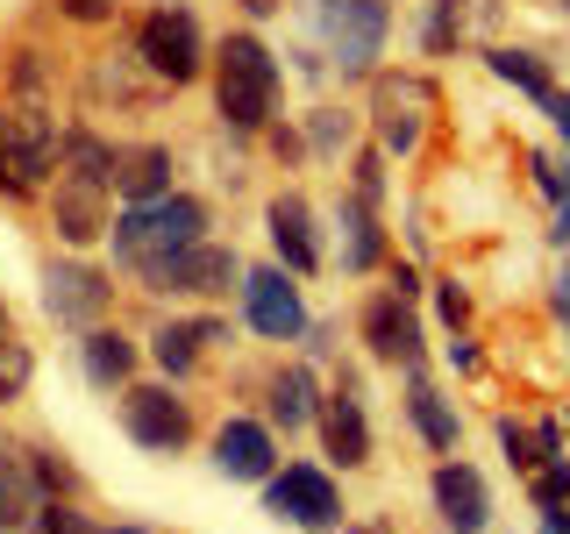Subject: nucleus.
Listing matches in <instances>:
<instances>
[{
	"instance_id": "obj_1",
	"label": "nucleus",
	"mask_w": 570,
	"mask_h": 534,
	"mask_svg": "<svg viewBox=\"0 0 570 534\" xmlns=\"http://www.w3.org/2000/svg\"><path fill=\"white\" fill-rule=\"evenodd\" d=\"M214 107H222L228 129L243 136H264L278 115V58L264 50V36H222V50H214Z\"/></svg>"
},
{
	"instance_id": "obj_2",
	"label": "nucleus",
	"mask_w": 570,
	"mask_h": 534,
	"mask_svg": "<svg viewBox=\"0 0 570 534\" xmlns=\"http://www.w3.org/2000/svg\"><path fill=\"white\" fill-rule=\"evenodd\" d=\"M107 236H115V257L129 264V271H142V264L171 257V249L207 243V200H193V192H165V200L121 207L115 221H107Z\"/></svg>"
},
{
	"instance_id": "obj_3",
	"label": "nucleus",
	"mask_w": 570,
	"mask_h": 534,
	"mask_svg": "<svg viewBox=\"0 0 570 534\" xmlns=\"http://www.w3.org/2000/svg\"><path fill=\"white\" fill-rule=\"evenodd\" d=\"M299 14H307V22L328 36L335 65H343L350 79L379 65L385 29H392V8H385V0H299Z\"/></svg>"
},
{
	"instance_id": "obj_4",
	"label": "nucleus",
	"mask_w": 570,
	"mask_h": 534,
	"mask_svg": "<svg viewBox=\"0 0 570 534\" xmlns=\"http://www.w3.org/2000/svg\"><path fill=\"white\" fill-rule=\"evenodd\" d=\"M136 65L150 71V79H165V86H186V79H200V65H207V36L200 22H193V8H150L136 22Z\"/></svg>"
},
{
	"instance_id": "obj_5",
	"label": "nucleus",
	"mask_w": 570,
	"mask_h": 534,
	"mask_svg": "<svg viewBox=\"0 0 570 534\" xmlns=\"http://www.w3.org/2000/svg\"><path fill=\"white\" fill-rule=\"evenodd\" d=\"M264 513L299 534H335L343 527V492L321 463H285V471L264 477Z\"/></svg>"
},
{
	"instance_id": "obj_6",
	"label": "nucleus",
	"mask_w": 570,
	"mask_h": 534,
	"mask_svg": "<svg viewBox=\"0 0 570 534\" xmlns=\"http://www.w3.org/2000/svg\"><path fill=\"white\" fill-rule=\"evenodd\" d=\"M0 165H8V192H36L65 165V129L43 107H8L0 115Z\"/></svg>"
},
{
	"instance_id": "obj_7",
	"label": "nucleus",
	"mask_w": 570,
	"mask_h": 534,
	"mask_svg": "<svg viewBox=\"0 0 570 534\" xmlns=\"http://www.w3.org/2000/svg\"><path fill=\"white\" fill-rule=\"evenodd\" d=\"M150 293H178V299H222L228 285H243V257L228 243H193V249H171V257L142 264L136 271Z\"/></svg>"
},
{
	"instance_id": "obj_8",
	"label": "nucleus",
	"mask_w": 570,
	"mask_h": 534,
	"mask_svg": "<svg viewBox=\"0 0 570 534\" xmlns=\"http://www.w3.org/2000/svg\"><path fill=\"white\" fill-rule=\"evenodd\" d=\"M428 107H435V86L421 71H379L371 86V121H379V150L385 157H414L428 136Z\"/></svg>"
},
{
	"instance_id": "obj_9",
	"label": "nucleus",
	"mask_w": 570,
	"mask_h": 534,
	"mask_svg": "<svg viewBox=\"0 0 570 534\" xmlns=\"http://www.w3.org/2000/svg\"><path fill=\"white\" fill-rule=\"evenodd\" d=\"M121 427L136 449L150 456H178L193 442V406L171 385H121Z\"/></svg>"
},
{
	"instance_id": "obj_10",
	"label": "nucleus",
	"mask_w": 570,
	"mask_h": 534,
	"mask_svg": "<svg viewBox=\"0 0 570 534\" xmlns=\"http://www.w3.org/2000/svg\"><path fill=\"white\" fill-rule=\"evenodd\" d=\"M243 320L264 335V343H299V335H307V307H299V285H293L285 264L243 271Z\"/></svg>"
},
{
	"instance_id": "obj_11",
	"label": "nucleus",
	"mask_w": 570,
	"mask_h": 534,
	"mask_svg": "<svg viewBox=\"0 0 570 534\" xmlns=\"http://www.w3.org/2000/svg\"><path fill=\"white\" fill-rule=\"evenodd\" d=\"M364 349L379 356V364H392V370H421V314H414V299L406 293H371L364 299Z\"/></svg>"
},
{
	"instance_id": "obj_12",
	"label": "nucleus",
	"mask_w": 570,
	"mask_h": 534,
	"mask_svg": "<svg viewBox=\"0 0 570 534\" xmlns=\"http://www.w3.org/2000/svg\"><path fill=\"white\" fill-rule=\"evenodd\" d=\"M428 492H435V513L450 534H485L492 527V492H485V471L463 456H442L435 477H428Z\"/></svg>"
},
{
	"instance_id": "obj_13",
	"label": "nucleus",
	"mask_w": 570,
	"mask_h": 534,
	"mask_svg": "<svg viewBox=\"0 0 570 534\" xmlns=\"http://www.w3.org/2000/svg\"><path fill=\"white\" fill-rule=\"evenodd\" d=\"M214 471L236 477V485H264L278 471V435L272 421H249V414H228L214 427Z\"/></svg>"
},
{
	"instance_id": "obj_14",
	"label": "nucleus",
	"mask_w": 570,
	"mask_h": 534,
	"mask_svg": "<svg viewBox=\"0 0 570 534\" xmlns=\"http://www.w3.org/2000/svg\"><path fill=\"white\" fill-rule=\"evenodd\" d=\"M43 307L58 314L65 328H100V314L115 307V278H107L100 264H50Z\"/></svg>"
},
{
	"instance_id": "obj_15",
	"label": "nucleus",
	"mask_w": 570,
	"mask_h": 534,
	"mask_svg": "<svg viewBox=\"0 0 570 534\" xmlns=\"http://www.w3.org/2000/svg\"><path fill=\"white\" fill-rule=\"evenodd\" d=\"M321 442H328V456L343 463V471H364L371 463V421H364V392H356V378H343L321 399Z\"/></svg>"
},
{
	"instance_id": "obj_16",
	"label": "nucleus",
	"mask_w": 570,
	"mask_h": 534,
	"mask_svg": "<svg viewBox=\"0 0 570 534\" xmlns=\"http://www.w3.org/2000/svg\"><path fill=\"white\" fill-rule=\"evenodd\" d=\"M264 228H272V249L293 278L321 271V228H314V207L299 200V192H278V200L264 207Z\"/></svg>"
},
{
	"instance_id": "obj_17",
	"label": "nucleus",
	"mask_w": 570,
	"mask_h": 534,
	"mask_svg": "<svg viewBox=\"0 0 570 534\" xmlns=\"http://www.w3.org/2000/svg\"><path fill=\"white\" fill-rule=\"evenodd\" d=\"M107 192L115 186H94V178H58V200H50V221H58V236L71 249H86V243H100L107 236Z\"/></svg>"
},
{
	"instance_id": "obj_18",
	"label": "nucleus",
	"mask_w": 570,
	"mask_h": 534,
	"mask_svg": "<svg viewBox=\"0 0 570 534\" xmlns=\"http://www.w3.org/2000/svg\"><path fill=\"white\" fill-rule=\"evenodd\" d=\"M207 343H228V320H214V314H200V320H165V328L150 335V356H157V370H165V378H193Z\"/></svg>"
},
{
	"instance_id": "obj_19",
	"label": "nucleus",
	"mask_w": 570,
	"mask_h": 534,
	"mask_svg": "<svg viewBox=\"0 0 570 534\" xmlns=\"http://www.w3.org/2000/svg\"><path fill=\"white\" fill-rule=\"evenodd\" d=\"M406 421H414V435H421L435 456H456L463 421H456V406L442 399L435 385H428V370H406Z\"/></svg>"
},
{
	"instance_id": "obj_20",
	"label": "nucleus",
	"mask_w": 570,
	"mask_h": 534,
	"mask_svg": "<svg viewBox=\"0 0 570 534\" xmlns=\"http://www.w3.org/2000/svg\"><path fill=\"white\" fill-rule=\"evenodd\" d=\"M115 192H121V207L165 200V192H171V150H165V142H142V150H121V165H115Z\"/></svg>"
},
{
	"instance_id": "obj_21",
	"label": "nucleus",
	"mask_w": 570,
	"mask_h": 534,
	"mask_svg": "<svg viewBox=\"0 0 570 534\" xmlns=\"http://www.w3.org/2000/svg\"><path fill=\"white\" fill-rule=\"evenodd\" d=\"M385 264V228H379V207L356 200V192H343V271H379Z\"/></svg>"
},
{
	"instance_id": "obj_22",
	"label": "nucleus",
	"mask_w": 570,
	"mask_h": 534,
	"mask_svg": "<svg viewBox=\"0 0 570 534\" xmlns=\"http://www.w3.org/2000/svg\"><path fill=\"white\" fill-rule=\"evenodd\" d=\"M79 364H86V378H94L100 392H115V385H129V378H136V343H129L121 328H86Z\"/></svg>"
},
{
	"instance_id": "obj_23",
	"label": "nucleus",
	"mask_w": 570,
	"mask_h": 534,
	"mask_svg": "<svg viewBox=\"0 0 570 534\" xmlns=\"http://www.w3.org/2000/svg\"><path fill=\"white\" fill-rule=\"evenodd\" d=\"M43 506V492H36V477H29V449H0V534H22L29 527V513Z\"/></svg>"
},
{
	"instance_id": "obj_24",
	"label": "nucleus",
	"mask_w": 570,
	"mask_h": 534,
	"mask_svg": "<svg viewBox=\"0 0 570 534\" xmlns=\"http://www.w3.org/2000/svg\"><path fill=\"white\" fill-rule=\"evenodd\" d=\"M321 414V392H314V370L307 364H285V370H272V427H307Z\"/></svg>"
},
{
	"instance_id": "obj_25",
	"label": "nucleus",
	"mask_w": 570,
	"mask_h": 534,
	"mask_svg": "<svg viewBox=\"0 0 570 534\" xmlns=\"http://www.w3.org/2000/svg\"><path fill=\"white\" fill-rule=\"evenodd\" d=\"M115 165H121V150H115L107 136H94V129H71V136H65V171H71V178L115 186Z\"/></svg>"
},
{
	"instance_id": "obj_26",
	"label": "nucleus",
	"mask_w": 570,
	"mask_h": 534,
	"mask_svg": "<svg viewBox=\"0 0 570 534\" xmlns=\"http://www.w3.org/2000/svg\"><path fill=\"white\" fill-rule=\"evenodd\" d=\"M492 79H507V86H521L528 100H549L557 93V71H549L542 58H534V50H492Z\"/></svg>"
},
{
	"instance_id": "obj_27",
	"label": "nucleus",
	"mask_w": 570,
	"mask_h": 534,
	"mask_svg": "<svg viewBox=\"0 0 570 534\" xmlns=\"http://www.w3.org/2000/svg\"><path fill=\"white\" fill-rule=\"evenodd\" d=\"M428 58H450L463 43V0H428V29H421Z\"/></svg>"
},
{
	"instance_id": "obj_28",
	"label": "nucleus",
	"mask_w": 570,
	"mask_h": 534,
	"mask_svg": "<svg viewBox=\"0 0 570 534\" xmlns=\"http://www.w3.org/2000/svg\"><path fill=\"white\" fill-rule=\"evenodd\" d=\"M29 378H36V349H29V343H14V335H0V406L22 399Z\"/></svg>"
},
{
	"instance_id": "obj_29",
	"label": "nucleus",
	"mask_w": 570,
	"mask_h": 534,
	"mask_svg": "<svg viewBox=\"0 0 570 534\" xmlns=\"http://www.w3.org/2000/svg\"><path fill=\"white\" fill-rule=\"evenodd\" d=\"M86 527H94V521H86L71 498H43V506L29 513V527H22V534H86Z\"/></svg>"
},
{
	"instance_id": "obj_30",
	"label": "nucleus",
	"mask_w": 570,
	"mask_h": 534,
	"mask_svg": "<svg viewBox=\"0 0 570 534\" xmlns=\"http://www.w3.org/2000/svg\"><path fill=\"white\" fill-rule=\"evenodd\" d=\"M534 506H542V513L570 506V456H549V463H534Z\"/></svg>"
},
{
	"instance_id": "obj_31",
	"label": "nucleus",
	"mask_w": 570,
	"mask_h": 534,
	"mask_svg": "<svg viewBox=\"0 0 570 534\" xmlns=\"http://www.w3.org/2000/svg\"><path fill=\"white\" fill-rule=\"evenodd\" d=\"M29 477H36V492H43V498H65L71 492V463L58 449H29Z\"/></svg>"
},
{
	"instance_id": "obj_32",
	"label": "nucleus",
	"mask_w": 570,
	"mask_h": 534,
	"mask_svg": "<svg viewBox=\"0 0 570 534\" xmlns=\"http://www.w3.org/2000/svg\"><path fill=\"white\" fill-rule=\"evenodd\" d=\"M350 192H356V200H371V207L385 200V150H356V165H350Z\"/></svg>"
},
{
	"instance_id": "obj_33",
	"label": "nucleus",
	"mask_w": 570,
	"mask_h": 534,
	"mask_svg": "<svg viewBox=\"0 0 570 534\" xmlns=\"http://www.w3.org/2000/svg\"><path fill=\"white\" fill-rule=\"evenodd\" d=\"M307 142H314L321 157H343V142H350V121H343V115H328V107H314V115H307Z\"/></svg>"
},
{
	"instance_id": "obj_34",
	"label": "nucleus",
	"mask_w": 570,
	"mask_h": 534,
	"mask_svg": "<svg viewBox=\"0 0 570 534\" xmlns=\"http://www.w3.org/2000/svg\"><path fill=\"white\" fill-rule=\"evenodd\" d=\"M499 449H507V463H521V471L542 463V449H534V435H528L521 421H499Z\"/></svg>"
},
{
	"instance_id": "obj_35",
	"label": "nucleus",
	"mask_w": 570,
	"mask_h": 534,
	"mask_svg": "<svg viewBox=\"0 0 570 534\" xmlns=\"http://www.w3.org/2000/svg\"><path fill=\"white\" fill-rule=\"evenodd\" d=\"M549 243H570V171L557 186V214H549Z\"/></svg>"
},
{
	"instance_id": "obj_36",
	"label": "nucleus",
	"mask_w": 570,
	"mask_h": 534,
	"mask_svg": "<svg viewBox=\"0 0 570 534\" xmlns=\"http://www.w3.org/2000/svg\"><path fill=\"white\" fill-rule=\"evenodd\" d=\"M65 14H71V22H107L115 0H65Z\"/></svg>"
},
{
	"instance_id": "obj_37",
	"label": "nucleus",
	"mask_w": 570,
	"mask_h": 534,
	"mask_svg": "<svg viewBox=\"0 0 570 534\" xmlns=\"http://www.w3.org/2000/svg\"><path fill=\"white\" fill-rule=\"evenodd\" d=\"M463 314H471V299H463L456 278H450V285H442V320H450V328H463Z\"/></svg>"
},
{
	"instance_id": "obj_38",
	"label": "nucleus",
	"mask_w": 570,
	"mask_h": 534,
	"mask_svg": "<svg viewBox=\"0 0 570 534\" xmlns=\"http://www.w3.org/2000/svg\"><path fill=\"white\" fill-rule=\"evenodd\" d=\"M542 107H549V121H557V136L570 142V93H563V86H557V93H549Z\"/></svg>"
},
{
	"instance_id": "obj_39",
	"label": "nucleus",
	"mask_w": 570,
	"mask_h": 534,
	"mask_svg": "<svg viewBox=\"0 0 570 534\" xmlns=\"http://www.w3.org/2000/svg\"><path fill=\"white\" fill-rule=\"evenodd\" d=\"M264 136H272V150H278V157H299V136H293V129H278V121H272Z\"/></svg>"
},
{
	"instance_id": "obj_40",
	"label": "nucleus",
	"mask_w": 570,
	"mask_h": 534,
	"mask_svg": "<svg viewBox=\"0 0 570 534\" xmlns=\"http://www.w3.org/2000/svg\"><path fill=\"white\" fill-rule=\"evenodd\" d=\"M236 8H243V14H257V22H264V14H278L285 0H236Z\"/></svg>"
},
{
	"instance_id": "obj_41",
	"label": "nucleus",
	"mask_w": 570,
	"mask_h": 534,
	"mask_svg": "<svg viewBox=\"0 0 570 534\" xmlns=\"http://www.w3.org/2000/svg\"><path fill=\"white\" fill-rule=\"evenodd\" d=\"M107 534H150V527H107Z\"/></svg>"
},
{
	"instance_id": "obj_42",
	"label": "nucleus",
	"mask_w": 570,
	"mask_h": 534,
	"mask_svg": "<svg viewBox=\"0 0 570 534\" xmlns=\"http://www.w3.org/2000/svg\"><path fill=\"white\" fill-rule=\"evenodd\" d=\"M0 192H8V165H0Z\"/></svg>"
},
{
	"instance_id": "obj_43",
	"label": "nucleus",
	"mask_w": 570,
	"mask_h": 534,
	"mask_svg": "<svg viewBox=\"0 0 570 534\" xmlns=\"http://www.w3.org/2000/svg\"><path fill=\"white\" fill-rule=\"evenodd\" d=\"M356 534H379V527H356Z\"/></svg>"
},
{
	"instance_id": "obj_44",
	"label": "nucleus",
	"mask_w": 570,
	"mask_h": 534,
	"mask_svg": "<svg viewBox=\"0 0 570 534\" xmlns=\"http://www.w3.org/2000/svg\"><path fill=\"white\" fill-rule=\"evenodd\" d=\"M86 534H107V527H86Z\"/></svg>"
},
{
	"instance_id": "obj_45",
	"label": "nucleus",
	"mask_w": 570,
	"mask_h": 534,
	"mask_svg": "<svg viewBox=\"0 0 570 534\" xmlns=\"http://www.w3.org/2000/svg\"><path fill=\"white\" fill-rule=\"evenodd\" d=\"M563 8H570V0H563Z\"/></svg>"
}]
</instances>
